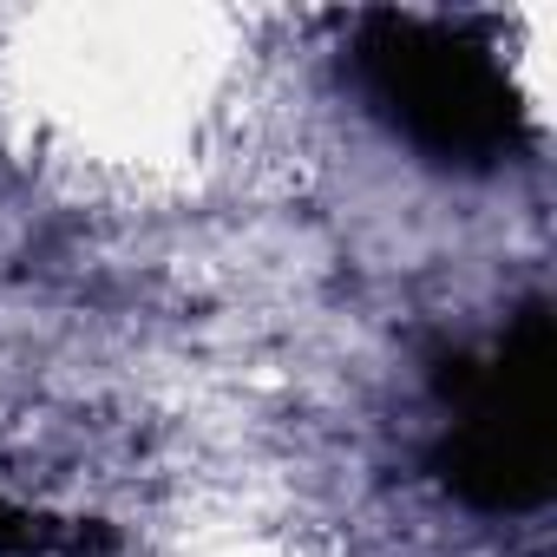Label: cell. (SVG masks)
I'll list each match as a JSON object with an SVG mask.
<instances>
[{"instance_id": "cell-1", "label": "cell", "mask_w": 557, "mask_h": 557, "mask_svg": "<svg viewBox=\"0 0 557 557\" xmlns=\"http://www.w3.org/2000/svg\"><path fill=\"white\" fill-rule=\"evenodd\" d=\"M446 433L433 440V479L472 511H537L557 479V322L550 302H524L485 361L440 368Z\"/></svg>"}, {"instance_id": "cell-2", "label": "cell", "mask_w": 557, "mask_h": 557, "mask_svg": "<svg viewBox=\"0 0 557 557\" xmlns=\"http://www.w3.org/2000/svg\"><path fill=\"white\" fill-rule=\"evenodd\" d=\"M355 79L368 106L433 164L492 171L511 164L531 138L518 86L459 21L368 14L355 27Z\"/></svg>"}]
</instances>
